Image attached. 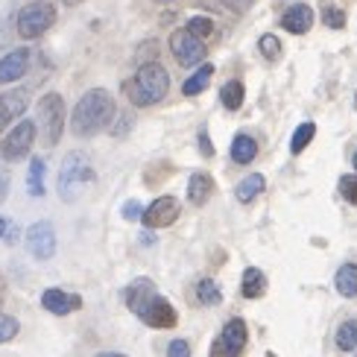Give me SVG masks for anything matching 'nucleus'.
<instances>
[{
  "label": "nucleus",
  "mask_w": 357,
  "mask_h": 357,
  "mask_svg": "<svg viewBox=\"0 0 357 357\" xmlns=\"http://www.w3.org/2000/svg\"><path fill=\"white\" fill-rule=\"evenodd\" d=\"M123 302L132 314H135L144 325H150V328L165 331V328H176V322H178L176 307L155 290V284L150 278L132 281V284L123 290Z\"/></svg>",
  "instance_id": "f257e3e1"
},
{
  "label": "nucleus",
  "mask_w": 357,
  "mask_h": 357,
  "mask_svg": "<svg viewBox=\"0 0 357 357\" xmlns=\"http://www.w3.org/2000/svg\"><path fill=\"white\" fill-rule=\"evenodd\" d=\"M114 121V97L106 88H91L79 97L70 114V132L77 138H91Z\"/></svg>",
  "instance_id": "f03ea898"
},
{
  "label": "nucleus",
  "mask_w": 357,
  "mask_h": 357,
  "mask_svg": "<svg viewBox=\"0 0 357 357\" xmlns=\"http://www.w3.org/2000/svg\"><path fill=\"white\" fill-rule=\"evenodd\" d=\"M167 88H170V73L158 62H144L135 77H132L129 82H123V91H126L129 102L138 106V109L161 102L167 97Z\"/></svg>",
  "instance_id": "7ed1b4c3"
},
{
  "label": "nucleus",
  "mask_w": 357,
  "mask_h": 357,
  "mask_svg": "<svg viewBox=\"0 0 357 357\" xmlns=\"http://www.w3.org/2000/svg\"><path fill=\"white\" fill-rule=\"evenodd\" d=\"M88 185H94V167L85 153H68L59 167V197L65 202H77Z\"/></svg>",
  "instance_id": "20e7f679"
},
{
  "label": "nucleus",
  "mask_w": 357,
  "mask_h": 357,
  "mask_svg": "<svg viewBox=\"0 0 357 357\" xmlns=\"http://www.w3.org/2000/svg\"><path fill=\"white\" fill-rule=\"evenodd\" d=\"M36 126L41 129L44 146H56L65 129V100L59 94H44L36 109Z\"/></svg>",
  "instance_id": "39448f33"
},
{
  "label": "nucleus",
  "mask_w": 357,
  "mask_h": 357,
  "mask_svg": "<svg viewBox=\"0 0 357 357\" xmlns=\"http://www.w3.org/2000/svg\"><path fill=\"white\" fill-rule=\"evenodd\" d=\"M56 24V6L47 3V0H33V3H26L18 18H15V26H18V36L33 41V38H41L47 29Z\"/></svg>",
  "instance_id": "423d86ee"
},
{
  "label": "nucleus",
  "mask_w": 357,
  "mask_h": 357,
  "mask_svg": "<svg viewBox=\"0 0 357 357\" xmlns=\"http://www.w3.org/2000/svg\"><path fill=\"white\" fill-rule=\"evenodd\" d=\"M246 343H249L246 322L241 317H234V319H229L226 325H222L220 337L211 343V357H241Z\"/></svg>",
  "instance_id": "0eeeda50"
},
{
  "label": "nucleus",
  "mask_w": 357,
  "mask_h": 357,
  "mask_svg": "<svg viewBox=\"0 0 357 357\" xmlns=\"http://www.w3.org/2000/svg\"><path fill=\"white\" fill-rule=\"evenodd\" d=\"M36 132L38 126L33 121H18L9 135L3 138V144H0V155H3L6 161H21L29 155V150H33V141H36Z\"/></svg>",
  "instance_id": "6e6552de"
},
{
  "label": "nucleus",
  "mask_w": 357,
  "mask_h": 357,
  "mask_svg": "<svg viewBox=\"0 0 357 357\" xmlns=\"http://www.w3.org/2000/svg\"><path fill=\"white\" fill-rule=\"evenodd\" d=\"M170 53L182 68H193V65L202 62L208 50H205V41L199 36H193L185 26V29H176V33L170 36Z\"/></svg>",
  "instance_id": "1a4fd4ad"
},
{
  "label": "nucleus",
  "mask_w": 357,
  "mask_h": 357,
  "mask_svg": "<svg viewBox=\"0 0 357 357\" xmlns=\"http://www.w3.org/2000/svg\"><path fill=\"white\" fill-rule=\"evenodd\" d=\"M178 214H182V208H178L176 197H158L150 202V208H144L141 222L146 229H167L178 220Z\"/></svg>",
  "instance_id": "9d476101"
},
{
  "label": "nucleus",
  "mask_w": 357,
  "mask_h": 357,
  "mask_svg": "<svg viewBox=\"0 0 357 357\" xmlns=\"http://www.w3.org/2000/svg\"><path fill=\"white\" fill-rule=\"evenodd\" d=\"M29 106V88H12V91L0 94V135L15 123Z\"/></svg>",
  "instance_id": "9b49d317"
},
{
  "label": "nucleus",
  "mask_w": 357,
  "mask_h": 357,
  "mask_svg": "<svg viewBox=\"0 0 357 357\" xmlns=\"http://www.w3.org/2000/svg\"><path fill=\"white\" fill-rule=\"evenodd\" d=\"M26 243H29V252L38 258V261H50L53 252H56V231L47 220L41 222H33L26 231Z\"/></svg>",
  "instance_id": "f8f14e48"
},
{
  "label": "nucleus",
  "mask_w": 357,
  "mask_h": 357,
  "mask_svg": "<svg viewBox=\"0 0 357 357\" xmlns=\"http://www.w3.org/2000/svg\"><path fill=\"white\" fill-rule=\"evenodd\" d=\"M41 307L47 310V314L68 317V314H73V310H79V307H82V296H77V293H65V290H59V287H50V290H44V293H41Z\"/></svg>",
  "instance_id": "ddd939ff"
},
{
  "label": "nucleus",
  "mask_w": 357,
  "mask_h": 357,
  "mask_svg": "<svg viewBox=\"0 0 357 357\" xmlns=\"http://www.w3.org/2000/svg\"><path fill=\"white\" fill-rule=\"evenodd\" d=\"M29 59H33V53H29L26 47L9 50L3 59H0V85H9L15 79H21L29 70Z\"/></svg>",
  "instance_id": "4468645a"
},
{
  "label": "nucleus",
  "mask_w": 357,
  "mask_h": 357,
  "mask_svg": "<svg viewBox=\"0 0 357 357\" xmlns=\"http://www.w3.org/2000/svg\"><path fill=\"white\" fill-rule=\"evenodd\" d=\"M281 26L293 36H305L310 26H314V9L307 3H293L284 15H281Z\"/></svg>",
  "instance_id": "2eb2a0df"
},
{
  "label": "nucleus",
  "mask_w": 357,
  "mask_h": 357,
  "mask_svg": "<svg viewBox=\"0 0 357 357\" xmlns=\"http://www.w3.org/2000/svg\"><path fill=\"white\" fill-rule=\"evenodd\" d=\"M211 193H214V178L208 176V173H202V170H197L190 178H188V202L190 205H205L208 199H211Z\"/></svg>",
  "instance_id": "dca6fc26"
},
{
  "label": "nucleus",
  "mask_w": 357,
  "mask_h": 357,
  "mask_svg": "<svg viewBox=\"0 0 357 357\" xmlns=\"http://www.w3.org/2000/svg\"><path fill=\"white\" fill-rule=\"evenodd\" d=\"M241 293H243V299H261V296L266 293V275L258 270V266H249V270H243Z\"/></svg>",
  "instance_id": "f3484780"
},
{
  "label": "nucleus",
  "mask_w": 357,
  "mask_h": 357,
  "mask_svg": "<svg viewBox=\"0 0 357 357\" xmlns=\"http://www.w3.org/2000/svg\"><path fill=\"white\" fill-rule=\"evenodd\" d=\"M258 155V141L249 138V135H237L231 141V161L234 165H249V161H255Z\"/></svg>",
  "instance_id": "a211bd4d"
},
{
  "label": "nucleus",
  "mask_w": 357,
  "mask_h": 357,
  "mask_svg": "<svg viewBox=\"0 0 357 357\" xmlns=\"http://www.w3.org/2000/svg\"><path fill=\"white\" fill-rule=\"evenodd\" d=\"M334 284H337V293L340 296L354 299V296H357V264H343V266H340Z\"/></svg>",
  "instance_id": "6ab92c4d"
},
{
  "label": "nucleus",
  "mask_w": 357,
  "mask_h": 357,
  "mask_svg": "<svg viewBox=\"0 0 357 357\" xmlns=\"http://www.w3.org/2000/svg\"><path fill=\"white\" fill-rule=\"evenodd\" d=\"M211 77H214V65H199L197 73H190V77L185 79V85H182L185 97H197V94H202L205 88H208V82H211Z\"/></svg>",
  "instance_id": "aec40b11"
},
{
  "label": "nucleus",
  "mask_w": 357,
  "mask_h": 357,
  "mask_svg": "<svg viewBox=\"0 0 357 357\" xmlns=\"http://www.w3.org/2000/svg\"><path fill=\"white\" fill-rule=\"evenodd\" d=\"M266 188V182H264V176L261 173H252V176H246L241 185L234 188V197H237V202H243V205H249L252 199L258 197V193Z\"/></svg>",
  "instance_id": "412c9836"
},
{
  "label": "nucleus",
  "mask_w": 357,
  "mask_h": 357,
  "mask_svg": "<svg viewBox=\"0 0 357 357\" xmlns=\"http://www.w3.org/2000/svg\"><path fill=\"white\" fill-rule=\"evenodd\" d=\"M26 190L29 197H44V161L41 158H33L29 161V170H26Z\"/></svg>",
  "instance_id": "4be33fe9"
},
{
  "label": "nucleus",
  "mask_w": 357,
  "mask_h": 357,
  "mask_svg": "<svg viewBox=\"0 0 357 357\" xmlns=\"http://www.w3.org/2000/svg\"><path fill=\"white\" fill-rule=\"evenodd\" d=\"M243 82H237V79H231V82H226L222 85V91H220V100H222V106H226L229 112H237L243 106Z\"/></svg>",
  "instance_id": "5701e85b"
},
{
  "label": "nucleus",
  "mask_w": 357,
  "mask_h": 357,
  "mask_svg": "<svg viewBox=\"0 0 357 357\" xmlns=\"http://www.w3.org/2000/svg\"><path fill=\"white\" fill-rule=\"evenodd\" d=\"M337 349L340 351H354L357 349V319H346L337 328Z\"/></svg>",
  "instance_id": "b1692460"
},
{
  "label": "nucleus",
  "mask_w": 357,
  "mask_h": 357,
  "mask_svg": "<svg viewBox=\"0 0 357 357\" xmlns=\"http://www.w3.org/2000/svg\"><path fill=\"white\" fill-rule=\"evenodd\" d=\"M314 135H317V123H310V121H307V123H302L299 129L293 132V141H290V153H293V155H299V153L305 150V146H307L310 141H314Z\"/></svg>",
  "instance_id": "393cba45"
},
{
  "label": "nucleus",
  "mask_w": 357,
  "mask_h": 357,
  "mask_svg": "<svg viewBox=\"0 0 357 357\" xmlns=\"http://www.w3.org/2000/svg\"><path fill=\"white\" fill-rule=\"evenodd\" d=\"M258 50H261V56L266 59V62H278L281 59V41L273 33H266V36L258 38Z\"/></svg>",
  "instance_id": "a878e982"
},
{
  "label": "nucleus",
  "mask_w": 357,
  "mask_h": 357,
  "mask_svg": "<svg viewBox=\"0 0 357 357\" xmlns=\"http://www.w3.org/2000/svg\"><path fill=\"white\" fill-rule=\"evenodd\" d=\"M197 296H199L202 305H220L222 302V293H220V287L214 284L211 278H202L199 281V284H197Z\"/></svg>",
  "instance_id": "bb28decb"
},
{
  "label": "nucleus",
  "mask_w": 357,
  "mask_h": 357,
  "mask_svg": "<svg viewBox=\"0 0 357 357\" xmlns=\"http://www.w3.org/2000/svg\"><path fill=\"white\" fill-rule=\"evenodd\" d=\"M188 29H190L193 36H199V38L205 41V38L214 36V21H211V18H190V21H188Z\"/></svg>",
  "instance_id": "cd10ccee"
},
{
  "label": "nucleus",
  "mask_w": 357,
  "mask_h": 357,
  "mask_svg": "<svg viewBox=\"0 0 357 357\" xmlns=\"http://www.w3.org/2000/svg\"><path fill=\"white\" fill-rule=\"evenodd\" d=\"M322 21H325V26H331V29H343L346 26V12L337 9V6H325L322 9Z\"/></svg>",
  "instance_id": "c85d7f7f"
},
{
  "label": "nucleus",
  "mask_w": 357,
  "mask_h": 357,
  "mask_svg": "<svg viewBox=\"0 0 357 357\" xmlns=\"http://www.w3.org/2000/svg\"><path fill=\"white\" fill-rule=\"evenodd\" d=\"M340 193H343V199L357 205V176H343L340 178Z\"/></svg>",
  "instance_id": "c756f323"
},
{
  "label": "nucleus",
  "mask_w": 357,
  "mask_h": 357,
  "mask_svg": "<svg viewBox=\"0 0 357 357\" xmlns=\"http://www.w3.org/2000/svg\"><path fill=\"white\" fill-rule=\"evenodd\" d=\"M18 334V319L15 317H0V343H9Z\"/></svg>",
  "instance_id": "7c9ffc66"
},
{
  "label": "nucleus",
  "mask_w": 357,
  "mask_h": 357,
  "mask_svg": "<svg viewBox=\"0 0 357 357\" xmlns=\"http://www.w3.org/2000/svg\"><path fill=\"white\" fill-rule=\"evenodd\" d=\"M167 357H190L188 340H173V343L167 346Z\"/></svg>",
  "instance_id": "2f4dec72"
},
{
  "label": "nucleus",
  "mask_w": 357,
  "mask_h": 357,
  "mask_svg": "<svg viewBox=\"0 0 357 357\" xmlns=\"http://www.w3.org/2000/svg\"><path fill=\"white\" fill-rule=\"evenodd\" d=\"M9 197V170H6V161L0 158V202Z\"/></svg>",
  "instance_id": "473e14b6"
},
{
  "label": "nucleus",
  "mask_w": 357,
  "mask_h": 357,
  "mask_svg": "<svg viewBox=\"0 0 357 357\" xmlns=\"http://www.w3.org/2000/svg\"><path fill=\"white\" fill-rule=\"evenodd\" d=\"M123 217H126V220H141V217H144V208H141V202L129 199V202L123 205Z\"/></svg>",
  "instance_id": "72a5a7b5"
},
{
  "label": "nucleus",
  "mask_w": 357,
  "mask_h": 357,
  "mask_svg": "<svg viewBox=\"0 0 357 357\" xmlns=\"http://www.w3.org/2000/svg\"><path fill=\"white\" fill-rule=\"evenodd\" d=\"M220 6H226V9H231V12H246L249 6H252V0H217Z\"/></svg>",
  "instance_id": "f704fd0d"
},
{
  "label": "nucleus",
  "mask_w": 357,
  "mask_h": 357,
  "mask_svg": "<svg viewBox=\"0 0 357 357\" xmlns=\"http://www.w3.org/2000/svg\"><path fill=\"white\" fill-rule=\"evenodd\" d=\"M199 150H202L205 158H211V155H214V146H211V141H208V132H205V129L199 132Z\"/></svg>",
  "instance_id": "c9c22d12"
},
{
  "label": "nucleus",
  "mask_w": 357,
  "mask_h": 357,
  "mask_svg": "<svg viewBox=\"0 0 357 357\" xmlns=\"http://www.w3.org/2000/svg\"><path fill=\"white\" fill-rule=\"evenodd\" d=\"M129 126H132V117H129V114H123V117H121V123H117V126H114V135H117V138H121V135H123V132H129Z\"/></svg>",
  "instance_id": "e433bc0d"
},
{
  "label": "nucleus",
  "mask_w": 357,
  "mask_h": 357,
  "mask_svg": "<svg viewBox=\"0 0 357 357\" xmlns=\"http://www.w3.org/2000/svg\"><path fill=\"white\" fill-rule=\"evenodd\" d=\"M97 357H126V354H121V351H100Z\"/></svg>",
  "instance_id": "4c0bfd02"
},
{
  "label": "nucleus",
  "mask_w": 357,
  "mask_h": 357,
  "mask_svg": "<svg viewBox=\"0 0 357 357\" xmlns=\"http://www.w3.org/2000/svg\"><path fill=\"white\" fill-rule=\"evenodd\" d=\"M3 234H6V220L0 217V237H3Z\"/></svg>",
  "instance_id": "58836bf2"
},
{
  "label": "nucleus",
  "mask_w": 357,
  "mask_h": 357,
  "mask_svg": "<svg viewBox=\"0 0 357 357\" xmlns=\"http://www.w3.org/2000/svg\"><path fill=\"white\" fill-rule=\"evenodd\" d=\"M62 3H68V6H77V3H82V0H62Z\"/></svg>",
  "instance_id": "ea45409f"
},
{
  "label": "nucleus",
  "mask_w": 357,
  "mask_h": 357,
  "mask_svg": "<svg viewBox=\"0 0 357 357\" xmlns=\"http://www.w3.org/2000/svg\"><path fill=\"white\" fill-rule=\"evenodd\" d=\"M354 170H357V150H354Z\"/></svg>",
  "instance_id": "a19ab883"
},
{
  "label": "nucleus",
  "mask_w": 357,
  "mask_h": 357,
  "mask_svg": "<svg viewBox=\"0 0 357 357\" xmlns=\"http://www.w3.org/2000/svg\"><path fill=\"white\" fill-rule=\"evenodd\" d=\"M0 305H3V290H0Z\"/></svg>",
  "instance_id": "79ce46f5"
},
{
  "label": "nucleus",
  "mask_w": 357,
  "mask_h": 357,
  "mask_svg": "<svg viewBox=\"0 0 357 357\" xmlns=\"http://www.w3.org/2000/svg\"><path fill=\"white\" fill-rule=\"evenodd\" d=\"M264 357H275V354H273V351H266V354H264Z\"/></svg>",
  "instance_id": "37998d69"
},
{
  "label": "nucleus",
  "mask_w": 357,
  "mask_h": 357,
  "mask_svg": "<svg viewBox=\"0 0 357 357\" xmlns=\"http://www.w3.org/2000/svg\"><path fill=\"white\" fill-rule=\"evenodd\" d=\"M354 112H357V94H354Z\"/></svg>",
  "instance_id": "c03bdc74"
},
{
  "label": "nucleus",
  "mask_w": 357,
  "mask_h": 357,
  "mask_svg": "<svg viewBox=\"0 0 357 357\" xmlns=\"http://www.w3.org/2000/svg\"><path fill=\"white\" fill-rule=\"evenodd\" d=\"M158 3H170V0H158Z\"/></svg>",
  "instance_id": "a18cd8bd"
}]
</instances>
